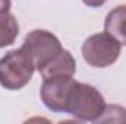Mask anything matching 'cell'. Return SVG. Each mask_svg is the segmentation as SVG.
Segmentation results:
<instances>
[{"label": "cell", "instance_id": "obj_7", "mask_svg": "<svg viewBox=\"0 0 126 124\" xmlns=\"http://www.w3.org/2000/svg\"><path fill=\"white\" fill-rule=\"evenodd\" d=\"M106 32L113 35L122 45H126V4L116 6L106 16Z\"/></svg>", "mask_w": 126, "mask_h": 124}, {"label": "cell", "instance_id": "obj_3", "mask_svg": "<svg viewBox=\"0 0 126 124\" xmlns=\"http://www.w3.org/2000/svg\"><path fill=\"white\" fill-rule=\"evenodd\" d=\"M122 44L109 32L88 37L82 44L84 60L93 67H109L120 56Z\"/></svg>", "mask_w": 126, "mask_h": 124}, {"label": "cell", "instance_id": "obj_5", "mask_svg": "<svg viewBox=\"0 0 126 124\" xmlns=\"http://www.w3.org/2000/svg\"><path fill=\"white\" fill-rule=\"evenodd\" d=\"M73 82L75 80L72 79V76L44 79L41 85V99L44 105L54 112H64Z\"/></svg>", "mask_w": 126, "mask_h": 124}, {"label": "cell", "instance_id": "obj_4", "mask_svg": "<svg viewBox=\"0 0 126 124\" xmlns=\"http://www.w3.org/2000/svg\"><path fill=\"white\" fill-rule=\"evenodd\" d=\"M21 48L30 56L37 70L46 66L53 57H56L63 50L59 38L46 29L31 31L25 37V41Z\"/></svg>", "mask_w": 126, "mask_h": 124}, {"label": "cell", "instance_id": "obj_6", "mask_svg": "<svg viewBox=\"0 0 126 124\" xmlns=\"http://www.w3.org/2000/svg\"><path fill=\"white\" fill-rule=\"evenodd\" d=\"M38 72L43 76V79L59 77V76H73L76 72V62H75L73 56L67 50L63 48L56 57H53Z\"/></svg>", "mask_w": 126, "mask_h": 124}, {"label": "cell", "instance_id": "obj_2", "mask_svg": "<svg viewBox=\"0 0 126 124\" xmlns=\"http://www.w3.org/2000/svg\"><path fill=\"white\" fill-rule=\"evenodd\" d=\"M35 66L22 50H12L0 59V85L9 91L22 89L31 80Z\"/></svg>", "mask_w": 126, "mask_h": 124}, {"label": "cell", "instance_id": "obj_8", "mask_svg": "<svg viewBox=\"0 0 126 124\" xmlns=\"http://www.w3.org/2000/svg\"><path fill=\"white\" fill-rule=\"evenodd\" d=\"M18 34H19V24L13 15L7 13L3 18H0V48L13 44Z\"/></svg>", "mask_w": 126, "mask_h": 124}, {"label": "cell", "instance_id": "obj_1", "mask_svg": "<svg viewBox=\"0 0 126 124\" xmlns=\"http://www.w3.org/2000/svg\"><path fill=\"white\" fill-rule=\"evenodd\" d=\"M104 107V98L98 89L75 80L66 102L64 112L82 121H95L103 112Z\"/></svg>", "mask_w": 126, "mask_h": 124}, {"label": "cell", "instance_id": "obj_11", "mask_svg": "<svg viewBox=\"0 0 126 124\" xmlns=\"http://www.w3.org/2000/svg\"><path fill=\"white\" fill-rule=\"evenodd\" d=\"M88 7H100V6H103L107 0H82Z\"/></svg>", "mask_w": 126, "mask_h": 124}, {"label": "cell", "instance_id": "obj_9", "mask_svg": "<svg viewBox=\"0 0 126 124\" xmlns=\"http://www.w3.org/2000/svg\"><path fill=\"white\" fill-rule=\"evenodd\" d=\"M97 123H104V121H116V123H126V110L119 105H107L104 107L103 112L100 117L95 120Z\"/></svg>", "mask_w": 126, "mask_h": 124}, {"label": "cell", "instance_id": "obj_10", "mask_svg": "<svg viewBox=\"0 0 126 124\" xmlns=\"http://www.w3.org/2000/svg\"><path fill=\"white\" fill-rule=\"evenodd\" d=\"M10 4H12L10 0H0V18H3L4 15L9 13V10H10Z\"/></svg>", "mask_w": 126, "mask_h": 124}]
</instances>
